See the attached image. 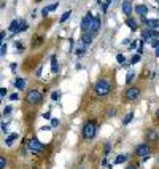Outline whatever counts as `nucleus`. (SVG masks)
<instances>
[{
	"label": "nucleus",
	"instance_id": "9b49d317",
	"mask_svg": "<svg viewBox=\"0 0 159 169\" xmlns=\"http://www.w3.org/2000/svg\"><path fill=\"white\" fill-rule=\"evenodd\" d=\"M99 29H100V18H94L92 21V29H91V34H96V32H99Z\"/></svg>",
	"mask_w": 159,
	"mask_h": 169
},
{
	"label": "nucleus",
	"instance_id": "7c9ffc66",
	"mask_svg": "<svg viewBox=\"0 0 159 169\" xmlns=\"http://www.w3.org/2000/svg\"><path fill=\"white\" fill-rule=\"evenodd\" d=\"M7 51H8V46H7V43H3V45H2V51H0V54L5 56V54H7Z\"/></svg>",
	"mask_w": 159,
	"mask_h": 169
},
{
	"label": "nucleus",
	"instance_id": "2eb2a0df",
	"mask_svg": "<svg viewBox=\"0 0 159 169\" xmlns=\"http://www.w3.org/2000/svg\"><path fill=\"white\" fill-rule=\"evenodd\" d=\"M57 70H59V64H57V61H56V56L53 54L51 56V72L57 73Z\"/></svg>",
	"mask_w": 159,
	"mask_h": 169
},
{
	"label": "nucleus",
	"instance_id": "603ef678",
	"mask_svg": "<svg viewBox=\"0 0 159 169\" xmlns=\"http://www.w3.org/2000/svg\"><path fill=\"white\" fill-rule=\"evenodd\" d=\"M156 120L159 121V109H158V110H156Z\"/></svg>",
	"mask_w": 159,
	"mask_h": 169
},
{
	"label": "nucleus",
	"instance_id": "e433bc0d",
	"mask_svg": "<svg viewBox=\"0 0 159 169\" xmlns=\"http://www.w3.org/2000/svg\"><path fill=\"white\" fill-rule=\"evenodd\" d=\"M2 131H3V132H8V124H7V123H2Z\"/></svg>",
	"mask_w": 159,
	"mask_h": 169
},
{
	"label": "nucleus",
	"instance_id": "79ce46f5",
	"mask_svg": "<svg viewBox=\"0 0 159 169\" xmlns=\"http://www.w3.org/2000/svg\"><path fill=\"white\" fill-rule=\"evenodd\" d=\"M135 48H137V41H132V43H131V50H135Z\"/></svg>",
	"mask_w": 159,
	"mask_h": 169
},
{
	"label": "nucleus",
	"instance_id": "bb28decb",
	"mask_svg": "<svg viewBox=\"0 0 159 169\" xmlns=\"http://www.w3.org/2000/svg\"><path fill=\"white\" fill-rule=\"evenodd\" d=\"M116 61L119 62V64H123V66H124V62H126V58H124V56H123V54H118V56H116Z\"/></svg>",
	"mask_w": 159,
	"mask_h": 169
},
{
	"label": "nucleus",
	"instance_id": "4468645a",
	"mask_svg": "<svg viewBox=\"0 0 159 169\" xmlns=\"http://www.w3.org/2000/svg\"><path fill=\"white\" fill-rule=\"evenodd\" d=\"M92 35L94 34H91V32L83 34V35H81V43H83V45H89L91 41H92Z\"/></svg>",
	"mask_w": 159,
	"mask_h": 169
},
{
	"label": "nucleus",
	"instance_id": "6e6552de",
	"mask_svg": "<svg viewBox=\"0 0 159 169\" xmlns=\"http://www.w3.org/2000/svg\"><path fill=\"white\" fill-rule=\"evenodd\" d=\"M142 38L143 40H150V38H159V31H154V29H146V31L142 32Z\"/></svg>",
	"mask_w": 159,
	"mask_h": 169
},
{
	"label": "nucleus",
	"instance_id": "4be33fe9",
	"mask_svg": "<svg viewBox=\"0 0 159 169\" xmlns=\"http://www.w3.org/2000/svg\"><path fill=\"white\" fill-rule=\"evenodd\" d=\"M14 139H18V134H10V136L7 137V140H5V144H7V145H11Z\"/></svg>",
	"mask_w": 159,
	"mask_h": 169
},
{
	"label": "nucleus",
	"instance_id": "a19ab883",
	"mask_svg": "<svg viewBox=\"0 0 159 169\" xmlns=\"http://www.w3.org/2000/svg\"><path fill=\"white\" fill-rule=\"evenodd\" d=\"M48 11H49V8H48V7L43 8V10H42V14H43V16H46V14H48Z\"/></svg>",
	"mask_w": 159,
	"mask_h": 169
},
{
	"label": "nucleus",
	"instance_id": "864d4df0",
	"mask_svg": "<svg viewBox=\"0 0 159 169\" xmlns=\"http://www.w3.org/2000/svg\"><path fill=\"white\" fill-rule=\"evenodd\" d=\"M37 2H40V0H37Z\"/></svg>",
	"mask_w": 159,
	"mask_h": 169
},
{
	"label": "nucleus",
	"instance_id": "58836bf2",
	"mask_svg": "<svg viewBox=\"0 0 159 169\" xmlns=\"http://www.w3.org/2000/svg\"><path fill=\"white\" fill-rule=\"evenodd\" d=\"M10 112H11V107H10V105L3 109V115H8V113H10Z\"/></svg>",
	"mask_w": 159,
	"mask_h": 169
},
{
	"label": "nucleus",
	"instance_id": "ea45409f",
	"mask_svg": "<svg viewBox=\"0 0 159 169\" xmlns=\"http://www.w3.org/2000/svg\"><path fill=\"white\" fill-rule=\"evenodd\" d=\"M48 8H49V11H54L56 8H57V3H53V5H49Z\"/></svg>",
	"mask_w": 159,
	"mask_h": 169
},
{
	"label": "nucleus",
	"instance_id": "1a4fd4ad",
	"mask_svg": "<svg viewBox=\"0 0 159 169\" xmlns=\"http://www.w3.org/2000/svg\"><path fill=\"white\" fill-rule=\"evenodd\" d=\"M142 21L145 22L146 26H148L150 29H158V27H159V21H158V19H146V18L143 16Z\"/></svg>",
	"mask_w": 159,
	"mask_h": 169
},
{
	"label": "nucleus",
	"instance_id": "c85d7f7f",
	"mask_svg": "<svg viewBox=\"0 0 159 169\" xmlns=\"http://www.w3.org/2000/svg\"><path fill=\"white\" fill-rule=\"evenodd\" d=\"M138 61H140V54H135V56H132V59H131V64H137Z\"/></svg>",
	"mask_w": 159,
	"mask_h": 169
},
{
	"label": "nucleus",
	"instance_id": "4c0bfd02",
	"mask_svg": "<svg viewBox=\"0 0 159 169\" xmlns=\"http://www.w3.org/2000/svg\"><path fill=\"white\" fill-rule=\"evenodd\" d=\"M110 149H111V145H110V144H105V155H108Z\"/></svg>",
	"mask_w": 159,
	"mask_h": 169
},
{
	"label": "nucleus",
	"instance_id": "412c9836",
	"mask_svg": "<svg viewBox=\"0 0 159 169\" xmlns=\"http://www.w3.org/2000/svg\"><path fill=\"white\" fill-rule=\"evenodd\" d=\"M134 77H135V72H134V70H129V72H127V77H126V83L129 85V83L134 80Z\"/></svg>",
	"mask_w": 159,
	"mask_h": 169
},
{
	"label": "nucleus",
	"instance_id": "8fccbe9b",
	"mask_svg": "<svg viewBox=\"0 0 159 169\" xmlns=\"http://www.w3.org/2000/svg\"><path fill=\"white\" fill-rule=\"evenodd\" d=\"M102 10H104V13H105V11L108 10V5H107V3H105V5H102Z\"/></svg>",
	"mask_w": 159,
	"mask_h": 169
},
{
	"label": "nucleus",
	"instance_id": "393cba45",
	"mask_svg": "<svg viewBox=\"0 0 159 169\" xmlns=\"http://www.w3.org/2000/svg\"><path fill=\"white\" fill-rule=\"evenodd\" d=\"M132 118H134V113H132V112H131V113H127V115H126V117H124V120H123V124H127V123H131V120H132Z\"/></svg>",
	"mask_w": 159,
	"mask_h": 169
},
{
	"label": "nucleus",
	"instance_id": "a211bd4d",
	"mask_svg": "<svg viewBox=\"0 0 159 169\" xmlns=\"http://www.w3.org/2000/svg\"><path fill=\"white\" fill-rule=\"evenodd\" d=\"M14 85H16L18 90H24V86H26V80H24V78H18L16 81H14Z\"/></svg>",
	"mask_w": 159,
	"mask_h": 169
},
{
	"label": "nucleus",
	"instance_id": "c756f323",
	"mask_svg": "<svg viewBox=\"0 0 159 169\" xmlns=\"http://www.w3.org/2000/svg\"><path fill=\"white\" fill-rule=\"evenodd\" d=\"M51 97H53V100H59V99H61V93H57V91H54V93L51 94Z\"/></svg>",
	"mask_w": 159,
	"mask_h": 169
},
{
	"label": "nucleus",
	"instance_id": "49530a36",
	"mask_svg": "<svg viewBox=\"0 0 159 169\" xmlns=\"http://www.w3.org/2000/svg\"><path fill=\"white\" fill-rule=\"evenodd\" d=\"M126 169H137V164H131V166H127Z\"/></svg>",
	"mask_w": 159,
	"mask_h": 169
},
{
	"label": "nucleus",
	"instance_id": "aec40b11",
	"mask_svg": "<svg viewBox=\"0 0 159 169\" xmlns=\"http://www.w3.org/2000/svg\"><path fill=\"white\" fill-rule=\"evenodd\" d=\"M126 159H127V156H126V155H118L116 159H115V164H121V163H124Z\"/></svg>",
	"mask_w": 159,
	"mask_h": 169
},
{
	"label": "nucleus",
	"instance_id": "f704fd0d",
	"mask_svg": "<svg viewBox=\"0 0 159 169\" xmlns=\"http://www.w3.org/2000/svg\"><path fill=\"white\" fill-rule=\"evenodd\" d=\"M0 96H2V97L7 96V88H0Z\"/></svg>",
	"mask_w": 159,
	"mask_h": 169
},
{
	"label": "nucleus",
	"instance_id": "72a5a7b5",
	"mask_svg": "<svg viewBox=\"0 0 159 169\" xmlns=\"http://www.w3.org/2000/svg\"><path fill=\"white\" fill-rule=\"evenodd\" d=\"M14 46H16L19 51H22V50H24V45H22V43H19V41H16V43H14Z\"/></svg>",
	"mask_w": 159,
	"mask_h": 169
},
{
	"label": "nucleus",
	"instance_id": "f8f14e48",
	"mask_svg": "<svg viewBox=\"0 0 159 169\" xmlns=\"http://www.w3.org/2000/svg\"><path fill=\"white\" fill-rule=\"evenodd\" d=\"M121 8H123V11H124V13L127 14V16L132 13V5H131V2H129V0H124V2H123Z\"/></svg>",
	"mask_w": 159,
	"mask_h": 169
},
{
	"label": "nucleus",
	"instance_id": "37998d69",
	"mask_svg": "<svg viewBox=\"0 0 159 169\" xmlns=\"http://www.w3.org/2000/svg\"><path fill=\"white\" fill-rule=\"evenodd\" d=\"M115 115V109H110V110H108V117H113Z\"/></svg>",
	"mask_w": 159,
	"mask_h": 169
},
{
	"label": "nucleus",
	"instance_id": "a878e982",
	"mask_svg": "<svg viewBox=\"0 0 159 169\" xmlns=\"http://www.w3.org/2000/svg\"><path fill=\"white\" fill-rule=\"evenodd\" d=\"M150 45H151L153 48H158L159 46V38H153V40L150 41Z\"/></svg>",
	"mask_w": 159,
	"mask_h": 169
},
{
	"label": "nucleus",
	"instance_id": "c9c22d12",
	"mask_svg": "<svg viewBox=\"0 0 159 169\" xmlns=\"http://www.w3.org/2000/svg\"><path fill=\"white\" fill-rule=\"evenodd\" d=\"M10 100H18V93L10 94Z\"/></svg>",
	"mask_w": 159,
	"mask_h": 169
},
{
	"label": "nucleus",
	"instance_id": "f03ea898",
	"mask_svg": "<svg viewBox=\"0 0 159 169\" xmlns=\"http://www.w3.org/2000/svg\"><path fill=\"white\" fill-rule=\"evenodd\" d=\"M43 100V96H42V93L38 90H30L27 94H26V102L27 104H40Z\"/></svg>",
	"mask_w": 159,
	"mask_h": 169
},
{
	"label": "nucleus",
	"instance_id": "dca6fc26",
	"mask_svg": "<svg viewBox=\"0 0 159 169\" xmlns=\"http://www.w3.org/2000/svg\"><path fill=\"white\" fill-rule=\"evenodd\" d=\"M8 29H10L11 32H16V34H18V32H19V21H16V19L11 21V24H10V27H8Z\"/></svg>",
	"mask_w": 159,
	"mask_h": 169
},
{
	"label": "nucleus",
	"instance_id": "f3484780",
	"mask_svg": "<svg viewBox=\"0 0 159 169\" xmlns=\"http://www.w3.org/2000/svg\"><path fill=\"white\" fill-rule=\"evenodd\" d=\"M126 24H127V27L131 29V31H135V29H137V22H135L132 18H127V19H126Z\"/></svg>",
	"mask_w": 159,
	"mask_h": 169
},
{
	"label": "nucleus",
	"instance_id": "2f4dec72",
	"mask_svg": "<svg viewBox=\"0 0 159 169\" xmlns=\"http://www.w3.org/2000/svg\"><path fill=\"white\" fill-rule=\"evenodd\" d=\"M84 53H86V48H84V46H83V48H78V50H76V54H78V56H83Z\"/></svg>",
	"mask_w": 159,
	"mask_h": 169
},
{
	"label": "nucleus",
	"instance_id": "a18cd8bd",
	"mask_svg": "<svg viewBox=\"0 0 159 169\" xmlns=\"http://www.w3.org/2000/svg\"><path fill=\"white\" fill-rule=\"evenodd\" d=\"M40 75H42V66L37 69V77H40Z\"/></svg>",
	"mask_w": 159,
	"mask_h": 169
},
{
	"label": "nucleus",
	"instance_id": "7ed1b4c3",
	"mask_svg": "<svg viewBox=\"0 0 159 169\" xmlns=\"http://www.w3.org/2000/svg\"><path fill=\"white\" fill-rule=\"evenodd\" d=\"M97 132V124L94 121H88L83 126V137L84 139H92Z\"/></svg>",
	"mask_w": 159,
	"mask_h": 169
},
{
	"label": "nucleus",
	"instance_id": "de8ad7c7",
	"mask_svg": "<svg viewBox=\"0 0 159 169\" xmlns=\"http://www.w3.org/2000/svg\"><path fill=\"white\" fill-rule=\"evenodd\" d=\"M142 53H143V45H140L138 46V54H142Z\"/></svg>",
	"mask_w": 159,
	"mask_h": 169
},
{
	"label": "nucleus",
	"instance_id": "9d476101",
	"mask_svg": "<svg viewBox=\"0 0 159 169\" xmlns=\"http://www.w3.org/2000/svg\"><path fill=\"white\" fill-rule=\"evenodd\" d=\"M158 139H159V136H158V132H156V131H153V129L146 131V140H150V142H156Z\"/></svg>",
	"mask_w": 159,
	"mask_h": 169
},
{
	"label": "nucleus",
	"instance_id": "3c124183",
	"mask_svg": "<svg viewBox=\"0 0 159 169\" xmlns=\"http://www.w3.org/2000/svg\"><path fill=\"white\" fill-rule=\"evenodd\" d=\"M154 54H156V58H159V46L156 48V51H154Z\"/></svg>",
	"mask_w": 159,
	"mask_h": 169
},
{
	"label": "nucleus",
	"instance_id": "423d86ee",
	"mask_svg": "<svg viewBox=\"0 0 159 169\" xmlns=\"http://www.w3.org/2000/svg\"><path fill=\"white\" fill-rule=\"evenodd\" d=\"M138 96H140V90L137 86H129L126 90V99L127 100H135L138 99Z\"/></svg>",
	"mask_w": 159,
	"mask_h": 169
},
{
	"label": "nucleus",
	"instance_id": "c03bdc74",
	"mask_svg": "<svg viewBox=\"0 0 159 169\" xmlns=\"http://www.w3.org/2000/svg\"><path fill=\"white\" fill-rule=\"evenodd\" d=\"M43 118H46V120H48V118H51V113H49V112H46V113H43Z\"/></svg>",
	"mask_w": 159,
	"mask_h": 169
},
{
	"label": "nucleus",
	"instance_id": "473e14b6",
	"mask_svg": "<svg viewBox=\"0 0 159 169\" xmlns=\"http://www.w3.org/2000/svg\"><path fill=\"white\" fill-rule=\"evenodd\" d=\"M54 126H59V120H57V118H53V120H51V128H54Z\"/></svg>",
	"mask_w": 159,
	"mask_h": 169
},
{
	"label": "nucleus",
	"instance_id": "ddd939ff",
	"mask_svg": "<svg viewBox=\"0 0 159 169\" xmlns=\"http://www.w3.org/2000/svg\"><path fill=\"white\" fill-rule=\"evenodd\" d=\"M135 13H138L143 18L146 13H148V7H146V5H137V7H135Z\"/></svg>",
	"mask_w": 159,
	"mask_h": 169
},
{
	"label": "nucleus",
	"instance_id": "6ab92c4d",
	"mask_svg": "<svg viewBox=\"0 0 159 169\" xmlns=\"http://www.w3.org/2000/svg\"><path fill=\"white\" fill-rule=\"evenodd\" d=\"M43 40H45V38L40 37V35H38V37H35V40H34V43H32V46H34V48H35V46H40V45L43 43Z\"/></svg>",
	"mask_w": 159,
	"mask_h": 169
},
{
	"label": "nucleus",
	"instance_id": "cd10ccee",
	"mask_svg": "<svg viewBox=\"0 0 159 169\" xmlns=\"http://www.w3.org/2000/svg\"><path fill=\"white\" fill-rule=\"evenodd\" d=\"M7 168V159H5V156H2L0 158V169H5Z\"/></svg>",
	"mask_w": 159,
	"mask_h": 169
},
{
	"label": "nucleus",
	"instance_id": "0eeeda50",
	"mask_svg": "<svg viewBox=\"0 0 159 169\" xmlns=\"http://www.w3.org/2000/svg\"><path fill=\"white\" fill-rule=\"evenodd\" d=\"M135 155L142 156V158H150V147L146 144H140L135 149Z\"/></svg>",
	"mask_w": 159,
	"mask_h": 169
},
{
	"label": "nucleus",
	"instance_id": "09e8293b",
	"mask_svg": "<svg viewBox=\"0 0 159 169\" xmlns=\"http://www.w3.org/2000/svg\"><path fill=\"white\" fill-rule=\"evenodd\" d=\"M5 35H7V34H5V31H2V32H0V38H2V40L5 38Z\"/></svg>",
	"mask_w": 159,
	"mask_h": 169
},
{
	"label": "nucleus",
	"instance_id": "f257e3e1",
	"mask_svg": "<svg viewBox=\"0 0 159 169\" xmlns=\"http://www.w3.org/2000/svg\"><path fill=\"white\" fill-rule=\"evenodd\" d=\"M111 91V83L108 81L107 78H102L94 85V93L97 96H107L108 93Z\"/></svg>",
	"mask_w": 159,
	"mask_h": 169
},
{
	"label": "nucleus",
	"instance_id": "b1692460",
	"mask_svg": "<svg viewBox=\"0 0 159 169\" xmlns=\"http://www.w3.org/2000/svg\"><path fill=\"white\" fill-rule=\"evenodd\" d=\"M27 29H29V24L26 21H21V22H19V32H24V31H27Z\"/></svg>",
	"mask_w": 159,
	"mask_h": 169
},
{
	"label": "nucleus",
	"instance_id": "5701e85b",
	"mask_svg": "<svg viewBox=\"0 0 159 169\" xmlns=\"http://www.w3.org/2000/svg\"><path fill=\"white\" fill-rule=\"evenodd\" d=\"M70 14H72V10H67L65 13H64L62 16H61V22H65V21L70 18Z\"/></svg>",
	"mask_w": 159,
	"mask_h": 169
},
{
	"label": "nucleus",
	"instance_id": "20e7f679",
	"mask_svg": "<svg viewBox=\"0 0 159 169\" xmlns=\"http://www.w3.org/2000/svg\"><path fill=\"white\" fill-rule=\"evenodd\" d=\"M92 21H94V18L91 13H88L86 16L83 18V21H81V31H83L84 34H88V32L92 29Z\"/></svg>",
	"mask_w": 159,
	"mask_h": 169
},
{
	"label": "nucleus",
	"instance_id": "39448f33",
	"mask_svg": "<svg viewBox=\"0 0 159 169\" xmlns=\"http://www.w3.org/2000/svg\"><path fill=\"white\" fill-rule=\"evenodd\" d=\"M27 149L30 150V152H42L43 150V145L40 144V140L38 139H29L27 140Z\"/></svg>",
	"mask_w": 159,
	"mask_h": 169
}]
</instances>
